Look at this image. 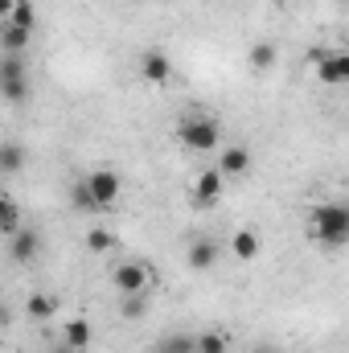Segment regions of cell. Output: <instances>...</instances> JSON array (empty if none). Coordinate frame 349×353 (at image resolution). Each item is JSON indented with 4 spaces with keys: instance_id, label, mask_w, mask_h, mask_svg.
I'll return each instance as SVG.
<instances>
[{
    "instance_id": "6da1fadb",
    "label": "cell",
    "mask_w": 349,
    "mask_h": 353,
    "mask_svg": "<svg viewBox=\"0 0 349 353\" xmlns=\"http://www.w3.org/2000/svg\"><path fill=\"white\" fill-rule=\"evenodd\" d=\"M308 234L321 247H349V201H321L308 214Z\"/></svg>"
},
{
    "instance_id": "7a4b0ae2",
    "label": "cell",
    "mask_w": 349,
    "mask_h": 353,
    "mask_svg": "<svg viewBox=\"0 0 349 353\" xmlns=\"http://www.w3.org/2000/svg\"><path fill=\"white\" fill-rule=\"evenodd\" d=\"M177 140H181L189 152H214V148H218V140H222V132H218V123H214L210 115L189 111V115L177 123Z\"/></svg>"
},
{
    "instance_id": "3957f363",
    "label": "cell",
    "mask_w": 349,
    "mask_h": 353,
    "mask_svg": "<svg viewBox=\"0 0 349 353\" xmlns=\"http://www.w3.org/2000/svg\"><path fill=\"white\" fill-rule=\"evenodd\" d=\"M0 94H4V103H25V94H29L25 54H4L0 58Z\"/></svg>"
},
{
    "instance_id": "277c9868",
    "label": "cell",
    "mask_w": 349,
    "mask_h": 353,
    "mask_svg": "<svg viewBox=\"0 0 349 353\" xmlns=\"http://www.w3.org/2000/svg\"><path fill=\"white\" fill-rule=\"evenodd\" d=\"M111 283L119 288V296H136V292H144L152 283V267L140 263V259H128V263H119L111 271Z\"/></svg>"
},
{
    "instance_id": "5b68a950",
    "label": "cell",
    "mask_w": 349,
    "mask_h": 353,
    "mask_svg": "<svg viewBox=\"0 0 349 353\" xmlns=\"http://www.w3.org/2000/svg\"><path fill=\"white\" fill-rule=\"evenodd\" d=\"M90 189V197H94V205L99 210H111L115 201H119V173L115 169H94V173L83 176Z\"/></svg>"
},
{
    "instance_id": "8992f818",
    "label": "cell",
    "mask_w": 349,
    "mask_h": 353,
    "mask_svg": "<svg viewBox=\"0 0 349 353\" xmlns=\"http://www.w3.org/2000/svg\"><path fill=\"white\" fill-rule=\"evenodd\" d=\"M140 74H144L148 87H169V83H173V62H169V54H165V50H148V54L140 58Z\"/></svg>"
},
{
    "instance_id": "52a82bcc",
    "label": "cell",
    "mask_w": 349,
    "mask_h": 353,
    "mask_svg": "<svg viewBox=\"0 0 349 353\" xmlns=\"http://www.w3.org/2000/svg\"><path fill=\"white\" fill-rule=\"evenodd\" d=\"M222 185H226L222 169H206V173H197V185H193V205H197V210L214 205V201L222 197Z\"/></svg>"
},
{
    "instance_id": "ba28073f",
    "label": "cell",
    "mask_w": 349,
    "mask_h": 353,
    "mask_svg": "<svg viewBox=\"0 0 349 353\" xmlns=\"http://www.w3.org/2000/svg\"><path fill=\"white\" fill-rule=\"evenodd\" d=\"M8 243H12L8 251H12V259H17V263H33V259H37V251H41V234H37L33 226L17 230V234H12Z\"/></svg>"
},
{
    "instance_id": "9c48e42d",
    "label": "cell",
    "mask_w": 349,
    "mask_h": 353,
    "mask_svg": "<svg viewBox=\"0 0 349 353\" xmlns=\"http://www.w3.org/2000/svg\"><path fill=\"white\" fill-rule=\"evenodd\" d=\"M317 79H321L325 87H341V83H349V54H329V58L317 66Z\"/></svg>"
},
{
    "instance_id": "30bf717a",
    "label": "cell",
    "mask_w": 349,
    "mask_h": 353,
    "mask_svg": "<svg viewBox=\"0 0 349 353\" xmlns=\"http://www.w3.org/2000/svg\"><path fill=\"white\" fill-rule=\"evenodd\" d=\"M185 263L193 267V271H210V267L218 263V243H214V239H197V243H189Z\"/></svg>"
},
{
    "instance_id": "8fae6325",
    "label": "cell",
    "mask_w": 349,
    "mask_h": 353,
    "mask_svg": "<svg viewBox=\"0 0 349 353\" xmlns=\"http://www.w3.org/2000/svg\"><path fill=\"white\" fill-rule=\"evenodd\" d=\"M259 251H263V239L255 230H235V234H230V255H235V259L251 263V259H259Z\"/></svg>"
},
{
    "instance_id": "7c38bea8",
    "label": "cell",
    "mask_w": 349,
    "mask_h": 353,
    "mask_svg": "<svg viewBox=\"0 0 349 353\" xmlns=\"http://www.w3.org/2000/svg\"><path fill=\"white\" fill-rule=\"evenodd\" d=\"M0 46H4V54H25L33 46V29H21V25L4 21L0 25Z\"/></svg>"
},
{
    "instance_id": "4fadbf2b",
    "label": "cell",
    "mask_w": 349,
    "mask_h": 353,
    "mask_svg": "<svg viewBox=\"0 0 349 353\" xmlns=\"http://www.w3.org/2000/svg\"><path fill=\"white\" fill-rule=\"evenodd\" d=\"M218 169H222V176H243L247 169H251V152H247L243 144H230V148H222Z\"/></svg>"
},
{
    "instance_id": "5bb4252c",
    "label": "cell",
    "mask_w": 349,
    "mask_h": 353,
    "mask_svg": "<svg viewBox=\"0 0 349 353\" xmlns=\"http://www.w3.org/2000/svg\"><path fill=\"white\" fill-rule=\"evenodd\" d=\"M62 341H66V345H74V350L83 353V350L90 345V321H83V316L66 321V329H62Z\"/></svg>"
},
{
    "instance_id": "9a60e30c",
    "label": "cell",
    "mask_w": 349,
    "mask_h": 353,
    "mask_svg": "<svg viewBox=\"0 0 349 353\" xmlns=\"http://www.w3.org/2000/svg\"><path fill=\"white\" fill-rule=\"evenodd\" d=\"M17 230H21V205H17L12 197H4V201H0V234L12 239Z\"/></svg>"
},
{
    "instance_id": "2e32d148",
    "label": "cell",
    "mask_w": 349,
    "mask_h": 353,
    "mask_svg": "<svg viewBox=\"0 0 349 353\" xmlns=\"http://www.w3.org/2000/svg\"><path fill=\"white\" fill-rule=\"evenodd\" d=\"M25 308H29V316H33V321H50V316L58 312V300H54V296H46V292H33V296L25 300Z\"/></svg>"
},
{
    "instance_id": "e0dca14e",
    "label": "cell",
    "mask_w": 349,
    "mask_h": 353,
    "mask_svg": "<svg viewBox=\"0 0 349 353\" xmlns=\"http://www.w3.org/2000/svg\"><path fill=\"white\" fill-rule=\"evenodd\" d=\"M21 165H25V148L21 144H0V173L4 176H12V173H21Z\"/></svg>"
},
{
    "instance_id": "ac0fdd59",
    "label": "cell",
    "mask_w": 349,
    "mask_h": 353,
    "mask_svg": "<svg viewBox=\"0 0 349 353\" xmlns=\"http://www.w3.org/2000/svg\"><path fill=\"white\" fill-rule=\"evenodd\" d=\"M275 58H279V54H275V46H271V41H255V46H251V54H247V62H251L255 70H271V66H275Z\"/></svg>"
},
{
    "instance_id": "d6986e66",
    "label": "cell",
    "mask_w": 349,
    "mask_h": 353,
    "mask_svg": "<svg viewBox=\"0 0 349 353\" xmlns=\"http://www.w3.org/2000/svg\"><path fill=\"white\" fill-rule=\"evenodd\" d=\"M230 350V337L210 329V333H197V353H226Z\"/></svg>"
},
{
    "instance_id": "ffe728a7",
    "label": "cell",
    "mask_w": 349,
    "mask_h": 353,
    "mask_svg": "<svg viewBox=\"0 0 349 353\" xmlns=\"http://www.w3.org/2000/svg\"><path fill=\"white\" fill-rule=\"evenodd\" d=\"M157 353H197V337H189V333H173V337H165Z\"/></svg>"
},
{
    "instance_id": "44dd1931",
    "label": "cell",
    "mask_w": 349,
    "mask_h": 353,
    "mask_svg": "<svg viewBox=\"0 0 349 353\" xmlns=\"http://www.w3.org/2000/svg\"><path fill=\"white\" fill-rule=\"evenodd\" d=\"M144 312H148L144 292H136V296H123V300H119V316H123V321H140Z\"/></svg>"
},
{
    "instance_id": "7402d4cb",
    "label": "cell",
    "mask_w": 349,
    "mask_h": 353,
    "mask_svg": "<svg viewBox=\"0 0 349 353\" xmlns=\"http://www.w3.org/2000/svg\"><path fill=\"white\" fill-rule=\"evenodd\" d=\"M111 247H115V234H111V230H103V226L87 230V251L90 255H103V251H111Z\"/></svg>"
},
{
    "instance_id": "603a6c76",
    "label": "cell",
    "mask_w": 349,
    "mask_h": 353,
    "mask_svg": "<svg viewBox=\"0 0 349 353\" xmlns=\"http://www.w3.org/2000/svg\"><path fill=\"white\" fill-rule=\"evenodd\" d=\"M70 201H74V210H79V214H99V205H94V197H90L87 181H79V185L70 189Z\"/></svg>"
},
{
    "instance_id": "cb8c5ba5",
    "label": "cell",
    "mask_w": 349,
    "mask_h": 353,
    "mask_svg": "<svg viewBox=\"0 0 349 353\" xmlns=\"http://www.w3.org/2000/svg\"><path fill=\"white\" fill-rule=\"evenodd\" d=\"M12 25H21V29H37V12H33V0H21L17 8H12V17H8Z\"/></svg>"
},
{
    "instance_id": "d4e9b609",
    "label": "cell",
    "mask_w": 349,
    "mask_h": 353,
    "mask_svg": "<svg viewBox=\"0 0 349 353\" xmlns=\"http://www.w3.org/2000/svg\"><path fill=\"white\" fill-rule=\"evenodd\" d=\"M329 54H333L329 46H312V50H308V62H312V66H321V62H325Z\"/></svg>"
},
{
    "instance_id": "484cf974",
    "label": "cell",
    "mask_w": 349,
    "mask_h": 353,
    "mask_svg": "<svg viewBox=\"0 0 349 353\" xmlns=\"http://www.w3.org/2000/svg\"><path fill=\"white\" fill-rule=\"evenodd\" d=\"M17 4H21V0H0V17H4V21H8V17H12V8H17Z\"/></svg>"
},
{
    "instance_id": "4316f807",
    "label": "cell",
    "mask_w": 349,
    "mask_h": 353,
    "mask_svg": "<svg viewBox=\"0 0 349 353\" xmlns=\"http://www.w3.org/2000/svg\"><path fill=\"white\" fill-rule=\"evenodd\" d=\"M50 353H79V350H74V345H66V341L58 337V341H54V350H50Z\"/></svg>"
},
{
    "instance_id": "83f0119b",
    "label": "cell",
    "mask_w": 349,
    "mask_h": 353,
    "mask_svg": "<svg viewBox=\"0 0 349 353\" xmlns=\"http://www.w3.org/2000/svg\"><path fill=\"white\" fill-rule=\"evenodd\" d=\"M251 353H279V350H275V345H255Z\"/></svg>"
},
{
    "instance_id": "f1b7e54d",
    "label": "cell",
    "mask_w": 349,
    "mask_h": 353,
    "mask_svg": "<svg viewBox=\"0 0 349 353\" xmlns=\"http://www.w3.org/2000/svg\"><path fill=\"white\" fill-rule=\"evenodd\" d=\"M346 41H349V25H346Z\"/></svg>"
}]
</instances>
